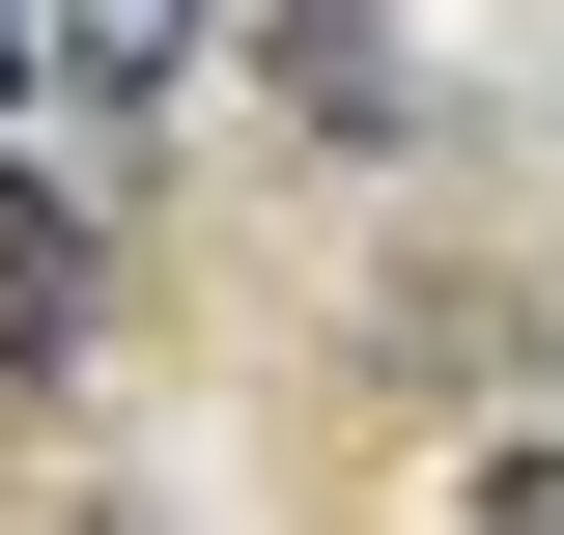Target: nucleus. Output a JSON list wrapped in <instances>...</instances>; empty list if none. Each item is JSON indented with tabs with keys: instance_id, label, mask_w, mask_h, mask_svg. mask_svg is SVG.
Masks as SVG:
<instances>
[{
	"instance_id": "f257e3e1",
	"label": "nucleus",
	"mask_w": 564,
	"mask_h": 535,
	"mask_svg": "<svg viewBox=\"0 0 564 535\" xmlns=\"http://www.w3.org/2000/svg\"><path fill=\"white\" fill-rule=\"evenodd\" d=\"M57 57H85V85H170V57H198V0H57Z\"/></svg>"
},
{
	"instance_id": "f03ea898",
	"label": "nucleus",
	"mask_w": 564,
	"mask_h": 535,
	"mask_svg": "<svg viewBox=\"0 0 564 535\" xmlns=\"http://www.w3.org/2000/svg\"><path fill=\"white\" fill-rule=\"evenodd\" d=\"M0 85H29V29H0Z\"/></svg>"
}]
</instances>
